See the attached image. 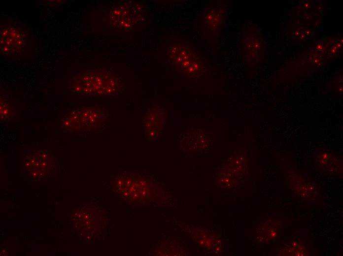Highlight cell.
Masks as SVG:
<instances>
[{
    "label": "cell",
    "instance_id": "cell-8",
    "mask_svg": "<svg viewBox=\"0 0 343 256\" xmlns=\"http://www.w3.org/2000/svg\"><path fill=\"white\" fill-rule=\"evenodd\" d=\"M167 121L166 111L161 105L158 104L148 109L142 122L146 137L152 140H157L161 135Z\"/></svg>",
    "mask_w": 343,
    "mask_h": 256
},
{
    "label": "cell",
    "instance_id": "cell-7",
    "mask_svg": "<svg viewBox=\"0 0 343 256\" xmlns=\"http://www.w3.org/2000/svg\"><path fill=\"white\" fill-rule=\"evenodd\" d=\"M242 41L245 62L250 66L258 65L263 54V41L259 31L254 26L248 27L244 32Z\"/></svg>",
    "mask_w": 343,
    "mask_h": 256
},
{
    "label": "cell",
    "instance_id": "cell-3",
    "mask_svg": "<svg viewBox=\"0 0 343 256\" xmlns=\"http://www.w3.org/2000/svg\"><path fill=\"white\" fill-rule=\"evenodd\" d=\"M167 56L173 68L184 76L194 79L205 76L206 68L198 53L184 43H174L168 50Z\"/></svg>",
    "mask_w": 343,
    "mask_h": 256
},
{
    "label": "cell",
    "instance_id": "cell-4",
    "mask_svg": "<svg viewBox=\"0 0 343 256\" xmlns=\"http://www.w3.org/2000/svg\"><path fill=\"white\" fill-rule=\"evenodd\" d=\"M227 9L221 1L210 2L203 10L200 26L208 39L217 38L225 25Z\"/></svg>",
    "mask_w": 343,
    "mask_h": 256
},
{
    "label": "cell",
    "instance_id": "cell-5",
    "mask_svg": "<svg viewBox=\"0 0 343 256\" xmlns=\"http://www.w3.org/2000/svg\"><path fill=\"white\" fill-rule=\"evenodd\" d=\"M211 130L190 128L183 131L178 139V144L190 154H198L209 149L213 143Z\"/></svg>",
    "mask_w": 343,
    "mask_h": 256
},
{
    "label": "cell",
    "instance_id": "cell-1",
    "mask_svg": "<svg viewBox=\"0 0 343 256\" xmlns=\"http://www.w3.org/2000/svg\"><path fill=\"white\" fill-rule=\"evenodd\" d=\"M71 91L86 96L108 97L121 94L123 84L114 73L107 70H90L76 74L70 82Z\"/></svg>",
    "mask_w": 343,
    "mask_h": 256
},
{
    "label": "cell",
    "instance_id": "cell-9",
    "mask_svg": "<svg viewBox=\"0 0 343 256\" xmlns=\"http://www.w3.org/2000/svg\"><path fill=\"white\" fill-rule=\"evenodd\" d=\"M22 33L14 28H7L0 34V49L2 52L11 53L20 49L23 42Z\"/></svg>",
    "mask_w": 343,
    "mask_h": 256
},
{
    "label": "cell",
    "instance_id": "cell-2",
    "mask_svg": "<svg viewBox=\"0 0 343 256\" xmlns=\"http://www.w3.org/2000/svg\"><path fill=\"white\" fill-rule=\"evenodd\" d=\"M108 117L104 108L88 107L75 109L61 120L60 128L73 133H88L102 128Z\"/></svg>",
    "mask_w": 343,
    "mask_h": 256
},
{
    "label": "cell",
    "instance_id": "cell-6",
    "mask_svg": "<svg viewBox=\"0 0 343 256\" xmlns=\"http://www.w3.org/2000/svg\"><path fill=\"white\" fill-rule=\"evenodd\" d=\"M142 18L140 5L133 2H124L115 6L109 14V21L114 27L127 29L138 23Z\"/></svg>",
    "mask_w": 343,
    "mask_h": 256
},
{
    "label": "cell",
    "instance_id": "cell-11",
    "mask_svg": "<svg viewBox=\"0 0 343 256\" xmlns=\"http://www.w3.org/2000/svg\"><path fill=\"white\" fill-rule=\"evenodd\" d=\"M6 103L4 102L3 100H1L0 116L2 119L7 117L8 113V107L6 106Z\"/></svg>",
    "mask_w": 343,
    "mask_h": 256
},
{
    "label": "cell",
    "instance_id": "cell-10",
    "mask_svg": "<svg viewBox=\"0 0 343 256\" xmlns=\"http://www.w3.org/2000/svg\"><path fill=\"white\" fill-rule=\"evenodd\" d=\"M288 183L293 190L300 195L309 199L315 195L317 192L315 188L302 176L295 173L288 175Z\"/></svg>",
    "mask_w": 343,
    "mask_h": 256
}]
</instances>
